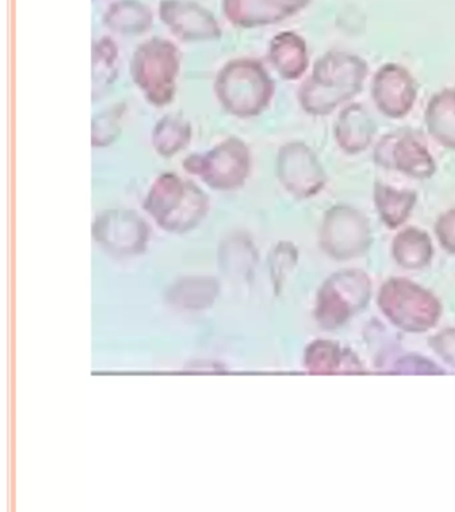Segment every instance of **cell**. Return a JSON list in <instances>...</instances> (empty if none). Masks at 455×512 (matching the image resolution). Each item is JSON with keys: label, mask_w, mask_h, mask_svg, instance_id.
I'll use <instances>...</instances> for the list:
<instances>
[{"label": "cell", "mask_w": 455, "mask_h": 512, "mask_svg": "<svg viewBox=\"0 0 455 512\" xmlns=\"http://www.w3.org/2000/svg\"><path fill=\"white\" fill-rule=\"evenodd\" d=\"M447 123H450V126L439 143L455 150V91L450 90L435 95L427 111V126L431 135L441 130Z\"/></svg>", "instance_id": "2e32d148"}, {"label": "cell", "mask_w": 455, "mask_h": 512, "mask_svg": "<svg viewBox=\"0 0 455 512\" xmlns=\"http://www.w3.org/2000/svg\"><path fill=\"white\" fill-rule=\"evenodd\" d=\"M218 291L217 280L210 276H189L170 287L167 299L175 307L199 311L213 306Z\"/></svg>", "instance_id": "7c38bea8"}, {"label": "cell", "mask_w": 455, "mask_h": 512, "mask_svg": "<svg viewBox=\"0 0 455 512\" xmlns=\"http://www.w3.org/2000/svg\"><path fill=\"white\" fill-rule=\"evenodd\" d=\"M269 62L282 79L301 78L309 64L305 42L293 32L275 36L269 47Z\"/></svg>", "instance_id": "8fae6325"}, {"label": "cell", "mask_w": 455, "mask_h": 512, "mask_svg": "<svg viewBox=\"0 0 455 512\" xmlns=\"http://www.w3.org/2000/svg\"><path fill=\"white\" fill-rule=\"evenodd\" d=\"M297 6V0H223L226 18L245 28L277 23Z\"/></svg>", "instance_id": "30bf717a"}, {"label": "cell", "mask_w": 455, "mask_h": 512, "mask_svg": "<svg viewBox=\"0 0 455 512\" xmlns=\"http://www.w3.org/2000/svg\"><path fill=\"white\" fill-rule=\"evenodd\" d=\"M375 160L382 167L395 168L415 178H429L435 172L433 156L425 140L415 131L402 130L386 135L375 150Z\"/></svg>", "instance_id": "52a82bcc"}, {"label": "cell", "mask_w": 455, "mask_h": 512, "mask_svg": "<svg viewBox=\"0 0 455 512\" xmlns=\"http://www.w3.org/2000/svg\"><path fill=\"white\" fill-rule=\"evenodd\" d=\"M277 178L297 198L318 194L326 182L317 156L301 142H291L281 147L277 156Z\"/></svg>", "instance_id": "ba28073f"}, {"label": "cell", "mask_w": 455, "mask_h": 512, "mask_svg": "<svg viewBox=\"0 0 455 512\" xmlns=\"http://www.w3.org/2000/svg\"><path fill=\"white\" fill-rule=\"evenodd\" d=\"M159 16L178 39L187 43L211 42L221 36L217 19L189 0H163Z\"/></svg>", "instance_id": "9c48e42d"}, {"label": "cell", "mask_w": 455, "mask_h": 512, "mask_svg": "<svg viewBox=\"0 0 455 512\" xmlns=\"http://www.w3.org/2000/svg\"><path fill=\"white\" fill-rule=\"evenodd\" d=\"M105 24L119 35H142L153 26V14L138 0H119L106 11Z\"/></svg>", "instance_id": "5bb4252c"}, {"label": "cell", "mask_w": 455, "mask_h": 512, "mask_svg": "<svg viewBox=\"0 0 455 512\" xmlns=\"http://www.w3.org/2000/svg\"><path fill=\"white\" fill-rule=\"evenodd\" d=\"M126 110L125 103H115L94 116L93 123H91V146L106 148L119 138Z\"/></svg>", "instance_id": "e0dca14e"}, {"label": "cell", "mask_w": 455, "mask_h": 512, "mask_svg": "<svg viewBox=\"0 0 455 512\" xmlns=\"http://www.w3.org/2000/svg\"><path fill=\"white\" fill-rule=\"evenodd\" d=\"M218 102L239 119L254 118L270 106L275 87L273 79L259 60L234 59L219 70L214 82Z\"/></svg>", "instance_id": "3957f363"}, {"label": "cell", "mask_w": 455, "mask_h": 512, "mask_svg": "<svg viewBox=\"0 0 455 512\" xmlns=\"http://www.w3.org/2000/svg\"><path fill=\"white\" fill-rule=\"evenodd\" d=\"M93 236L99 247L118 258L141 255L149 243L146 220L133 210L111 208L102 211L93 223Z\"/></svg>", "instance_id": "8992f818"}, {"label": "cell", "mask_w": 455, "mask_h": 512, "mask_svg": "<svg viewBox=\"0 0 455 512\" xmlns=\"http://www.w3.org/2000/svg\"><path fill=\"white\" fill-rule=\"evenodd\" d=\"M193 138L189 120L179 114H167L151 131V146L163 158H171L185 150Z\"/></svg>", "instance_id": "4fadbf2b"}, {"label": "cell", "mask_w": 455, "mask_h": 512, "mask_svg": "<svg viewBox=\"0 0 455 512\" xmlns=\"http://www.w3.org/2000/svg\"><path fill=\"white\" fill-rule=\"evenodd\" d=\"M143 210L163 231L183 235L206 219L210 199L198 184L174 172H163L151 183Z\"/></svg>", "instance_id": "6da1fadb"}, {"label": "cell", "mask_w": 455, "mask_h": 512, "mask_svg": "<svg viewBox=\"0 0 455 512\" xmlns=\"http://www.w3.org/2000/svg\"><path fill=\"white\" fill-rule=\"evenodd\" d=\"M366 74V63L357 56L327 54L315 64L311 78L302 84L299 102L311 115L330 114L362 90Z\"/></svg>", "instance_id": "7a4b0ae2"}, {"label": "cell", "mask_w": 455, "mask_h": 512, "mask_svg": "<svg viewBox=\"0 0 455 512\" xmlns=\"http://www.w3.org/2000/svg\"><path fill=\"white\" fill-rule=\"evenodd\" d=\"M182 54L170 40L153 38L143 42L131 58V79L143 98L155 107H165L177 92Z\"/></svg>", "instance_id": "277c9868"}, {"label": "cell", "mask_w": 455, "mask_h": 512, "mask_svg": "<svg viewBox=\"0 0 455 512\" xmlns=\"http://www.w3.org/2000/svg\"><path fill=\"white\" fill-rule=\"evenodd\" d=\"M119 48L109 36H103L93 44V95H101L117 79Z\"/></svg>", "instance_id": "9a60e30c"}, {"label": "cell", "mask_w": 455, "mask_h": 512, "mask_svg": "<svg viewBox=\"0 0 455 512\" xmlns=\"http://www.w3.org/2000/svg\"><path fill=\"white\" fill-rule=\"evenodd\" d=\"M182 166L215 191H234L249 178L251 155L241 138L230 136L209 151L187 156Z\"/></svg>", "instance_id": "5b68a950"}]
</instances>
